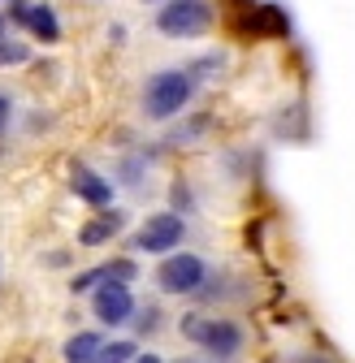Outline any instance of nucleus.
Instances as JSON below:
<instances>
[{"label": "nucleus", "mask_w": 355, "mask_h": 363, "mask_svg": "<svg viewBox=\"0 0 355 363\" xmlns=\"http://www.w3.org/2000/svg\"><path fill=\"white\" fill-rule=\"evenodd\" d=\"M18 18L31 26V35H39L43 43H53V39H61V22H57V13L48 9V5H18Z\"/></svg>", "instance_id": "obj_8"}, {"label": "nucleus", "mask_w": 355, "mask_h": 363, "mask_svg": "<svg viewBox=\"0 0 355 363\" xmlns=\"http://www.w3.org/2000/svg\"><path fill=\"white\" fill-rule=\"evenodd\" d=\"M160 35L169 39H191V35H204L212 26V5L208 0H169L156 18Z\"/></svg>", "instance_id": "obj_2"}, {"label": "nucleus", "mask_w": 355, "mask_h": 363, "mask_svg": "<svg viewBox=\"0 0 355 363\" xmlns=\"http://www.w3.org/2000/svg\"><path fill=\"white\" fill-rule=\"evenodd\" d=\"M135 315V294L121 281H104L96 286V320L100 325H126Z\"/></svg>", "instance_id": "obj_6"}, {"label": "nucleus", "mask_w": 355, "mask_h": 363, "mask_svg": "<svg viewBox=\"0 0 355 363\" xmlns=\"http://www.w3.org/2000/svg\"><path fill=\"white\" fill-rule=\"evenodd\" d=\"M182 234H187V225H182V216H173V212H156V216H148L143 220V230H139V251H152V255H165V251H173L178 242H182Z\"/></svg>", "instance_id": "obj_5"}, {"label": "nucleus", "mask_w": 355, "mask_h": 363, "mask_svg": "<svg viewBox=\"0 0 355 363\" xmlns=\"http://www.w3.org/2000/svg\"><path fill=\"white\" fill-rule=\"evenodd\" d=\"M100 346H104V337H100V333H74V337L65 342V350H61V354H65V363H92Z\"/></svg>", "instance_id": "obj_11"}, {"label": "nucleus", "mask_w": 355, "mask_h": 363, "mask_svg": "<svg viewBox=\"0 0 355 363\" xmlns=\"http://www.w3.org/2000/svg\"><path fill=\"white\" fill-rule=\"evenodd\" d=\"M18 61H26L22 43H0V65H18Z\"/></svg>", "instance_id": "obj_14"}, {"label": "nucleus", "mask_w": 355, "mask_h": 363, "mask_svg": "<svg viewBox=\"0 0 355 363\" xmlns=\"http://www.w3.org/2000/svg\"><path fill=\"white\" fill-rule=\"evenodd\" d=\"M5 117H9V100L0 96V125H5Z\"/></svg>", "instance_id": "obj_17"}, {"label": "nucleus", "mask_w": 355, "mask_h": 363, "mask_svg": "<svg viewBox=\"0 0 355 363\" xmlns=\"http://www.w3.org/2000/svg\"><path fill=\"white\" fill-rule=\"evenodd\" d=\"M109 281V268L100 264V268H92V272H82V277H74V294H82V290H96V286H104Z\"/></svg>", "instance_id": "obj_13"}, {"label": "nucleus", "mask_w": 355, "mask_h": 363, "mask_svg": "<svg viewBox=\"0 0 355 363\" xmlns=\"http://www.w3.org/2000/svg\"><path fill=\"white\" fill-rule=\"evenodd\" d=\"M0 35H5V18H0Z\"/></svg>", "instance_id": "obj_18"}, {"label": "nucleus", "mask_w": 355, "mask_h": 363, "mask_svg": "<svg viewBox=\"0 0 355 363\" xmlns=\"http://www.w3.org/2000/svg\"><path fill=\"white\" fill-rule=\"evenodd\" d=\"M130 363H160V359H156V354H135Z\"/></svg>", "instance_id": "obj_16"}, {"label": "nucleus", "mask_w": 355, "mask_h": 363, "mask_svg": "<svg viewBox=\"0 0 355 363\" xmlns=\"http://www.w3.org/2000/svg\"><path fill=\"white\" fill-rule=\"evenodd\" d=\"M74 195L82 203H92V208H104L113 199V186L96 173V169H87V164H74Z\"/></svg>", "instance_id": "obj_7"}, {"label": "nucleus", "mask_w": 355, "mask_h": 363, "mask_svg": "<svg viewBox=\"0 0 355 363\" xmlns=\"http://www.w3.org/2000/svg\"><path fill=\"white\" fill-rule=\"evenodd\" d=\"M243 30H256V35H286L290 30V22H286V13L278 9V5H260L251 18H247V26Z\"/></svg>", "instance_id": "obj_10"}, {"label": "nucleus", "mask_w": 355, "mask_h": 363, "mask_svg": "<svg viewBox=\"0 0 355 363\" xmlns=\"http://www.w3.org/2000/svg\"><path fill=\"white\" fill-rule=\"evenodd\" d=\"M187 333H195V342H204L212 359H234L243 350V325L234 320H187Z\"/></svg>", "instance_id": "obj_4"}, {"label": "nucleus", "mask_w": 355, "mask_h": 363, "mask_svg": "<svg viewBox=\"0 0 355 363\" xmlns=\"http://www.w3.org/2000/svg\"><path fill=\"white\" fill-rule=\"evenodd\" d=\"M117 230H121V212H104L100 220H87V225H82V230H78V242H82V247H100V242H109Z\"/></svg>", "instance_id": "obj_9"}, {"label": "nucleus", "mask_w": 355, "mask_h": 363, "mask_svg": "<svg viewBox=\"0 0 355 363\" xmlns=\"http://www.w3.org/2000/svg\"><path fill=\"white\" fill-rule=\"evenodd\" d=\"M191 96H195V78L187 69H160L143 91V108H148V117L165 121V117L182 113L191 104Z\"/></svg>", "instance_id": "obj_1"}, {"label": "nucleus", "mask_w": 355, "mask_h": 363, "mask_svg": "<svg viewBox=\"0 0 355 363\" xmlns=\"http://www.w3.org/2000/svg\"><path fill=\"white\" fill-rule=\"evenodd\" d=\"M295 363H329V359H321V354H303V359H295Z\"/></svg>", "instance_id": "obj_15"}, {"label": "nucleus", "mask_w": 355, "mask_h": 363, "mask_svg": "<svg viewBox=\"0 0 355 363\" xmlns=\"http://www.w3.org/2000/svg\"><path fill=\"white\" fill-rule=\"evenodd\" d=\"M208 277V264L200 255H169L160 268H156V286L165 294H195Z\"/></svg>", "instance_id": "obj_3"}, {"label": "nucleus", "mask_w": 355, "mask_h": 363, "mask_svg": "<svg viewBox=\"0 0 355 363\" xmlns=\"http://www.w3.org/2000/svg\"><path fill=\"white\" fill-rule=\"evenodd\" d=\"M135 359V342H104L92 363H130Z\"/></svg>", "instance_id": "obj_12"}]
</instances>
